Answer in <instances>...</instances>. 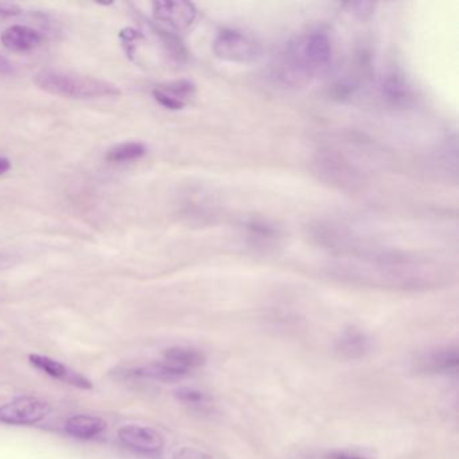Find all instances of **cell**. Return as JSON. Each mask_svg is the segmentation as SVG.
I'll use <instances>...</instances> for the list:
<instances>
[{"label": "cell", "mask_w": 459, "mask_h": 459, "mask_svg": "<svg viewBox=\"0 0 459 459\" xmlns=\"http://www.w3.org/2000/svg\"><path fill=\"white\" fill-rule=\"evenodd\" d=\"M205 361V354L198 349L190 348V346H173V348L166 349L162 359L163 364L168 365L170 369L181 375L182 377L192 370L203 367Z\"/></svg>", "instance_id": "obj_10"}, {"label": "cell", "mask_w": 459, "mask_h": 459, "mask_svg": "<svg viewBox=\"0 0 459 459\" xmlns=\"http://www.w3.org/2000/svg\"><path fill=\"white\" fill-rule=\"evenodd\" d=\"M52 407L47 400L21 396L0 407V421L10 426H34L48 418Z\"/></svg>", "instance_id": "obj_4"}, {"label": "cell", "mask_w": 459, "mask_h": 459, "mask_svg": "<svg viewBox=\"0 0 459 459\" xmlns=\"http://www.w3.org/2000/svg\"><path fill=\"white\" fill-rule=\"evenodd\" d=\"M21 13H22V10L17 4H12V2H0V15L14 17V15L21 14Z\"/></svg>", "instance_id": "obj_19"}, {"label": "cell", "mask_w": 459, "mask_h": 459, "mask_svg": "<svg viewBox=\"0 0 459 459\" xmlns=\"http://www.w3.org/2000/svg\"><path fill=\"white\" fill-rule=\"evenodd\" d=\"M15 257L14 255L10 254H2L0 252V270H6V268L12 267L14 265Z\"/></svg>", "instance_id": "obj_21"}, {"label": "cell", "mask_w": 459, "mask_h": 459, "mask_svg": "<svg viewBox=\"0 0 459 459\" xmlns=\"http://www.w3.org/2000/svg\"><path fill=\"white\" fill-rule=\"evenodd\" d=\"M107 421L99 416L74 415L66 420L65 432L76 439L88 440L103 434Z\"/></svg>", "instance_id": "obj_12"}, {"label": "cell", "mask_w": 459, "mask_h": 459, "mask_svg": "<svg viewBox=\"0 0 459 459\" xmlns=\"http://www.w3.org/2000/svg\"><path fill=\"white\" fill-rule=\"evenodd\" d=\"M17 74V68L9 58L0 56V76H13Z\"/></svg>", "instance_id": "obj_20"}, {"label": "cell", "mask_w": 459, "mask_h": 459, "mask_svg": "<svg viewBox=\"0 0 459 459\" xmlns=\"http://www.w3.org/2000/svg\"><path fill=\"white\" fill-rule=\"evenodd\" d=\"M154 18L174 30H186L195 23L197 10L189 2H155Z\"/></svg>", "instance_id": "obj_6"}, {"label": "cell", "mask_w": 459, "mask_h": 459, "mask_svg": "<svg viewBox=\"0 0 459 459\" xmlns=\"http://www.w3.org/2000/svg\"><path fill=\"white\" fill-rule=\"evenodd\" d=\"M174 459H212V456L197 448L182 447L174 454Z\"/></svg>", "instance_id": "obj_17"}, {"label": "cell", "mask_w": 459, "mask_h": 459, "mask_svg": "<svg viewBox=\"0 0 459 459\" xmlns=\"http://www.w3.org/2000/svg\"><path fill=\"white\" fill-rule=\"evenodd\" d=\"M177 396H178L182 402L186 403V404L204 405L208 403V396H206L204 392L195 391V389H179V391L177 392Z\"/></svg>", "instance_id": "obj_16"}, {"label": "cell", "mask_w": 459, "mask_h": 459, "mask_svg": "<svg viewBox=\"0 0 459 459\" xmlns=\"http://www.w3.org/2000/svg\"><path fill=\"white\" fill-rule=\"evenodd\" d=\"M332 42L322 31H311L287 44L271 64V76L284 88L310 84L332 63Z\"/></svg>", "instance_id": "obj_1"}, {"label": "cell", "mask_w": 459, "mask_h": 459, "mask_svg": "<svg viewBox=\"0 0 459 459\" xmlns=\"http://www.w3.org/2000/svg\"><path fill=\"white\" fill-rule=\"evenodd\" d=\"M335 349L345 359H359L369 353L372 349V341L364 332L349 329L338 338Z\"/></svg>", "instance_id": "obj_13"}, {"label": "cell", "mask_w": 459, "mask_h": 459, "mask_svg": "<svg viewBox=\"0 0 459 459\" xmlns=\"http://www.w3.org/2000/svg\"><path fill=\"white\" fill-rule=\"evenodd\" d=\"M30 364L36 367L37 369L49 375L50 377L57 378V380L65 381V383L72 384V385L79 386L82 389L92 388V383L84 376L80 375L76 370L64 365L63 362L57 359H50L48 356H41V354H31L29 357Z\"/></svg>", "instance_id": "obj_9"}, {"label": "cell", "mask_w": 459, "mask_h": 459, "mask_svg": "<svg viewBox=\"0 0 459 459\" xmlns=\"http://www.w3.org/2000/svg\"><path fill=\"white\" fill-rule=\"evenodd\" d=\"M0 42L10 52L25 53L39 48L42 44V36L29 26L15 25L2 33Z\"/></svg>", "instance_id": "obj_11"}, {"label": "cell", "mask_w": 459, "mask_h": 459, "mask_svg": "<svg viewBox=\"0 0 459 459\" xmlns=\"http://www.w3.org/2000/svg\"><path fill=\"white\" fill-rule=\"evenodd\" d=\"M213 50L220 60L238 64L251 63L260 53L259 45L254 39L232 29L220 31L214 39Z\"/></svg>", "instance_id": "obj_3"}, {"label": "cell", "mask_w": 459, "mask_h": 459, "mask_svg": "<svg viewBox=\"0 0 459 459\" xmlns=\"http://www.w3.org/2000/svg\"><path fill=\"white\" fill-rule=\"evenodd\" d=\"M120 42H122L123 49L127 53L130 60H135L136 53H138L139 47L143 41V36L141 31L135 30L133 28L123 29L119 33Z\"/></svg>", "instance_id": "obj_15"}, {"label": "cell", "mask_w": 459, "mask_h": 459, "mask_svg": "<svg viewBox=\"0 0 459 459\" xmlns=\"http://www.w3.org/2000/svg\"><path fill=\"white\" fill-rule=\"evenodd\" d=\"M324 459H370L364 454L351 450H333L325 454Z\"/></svg>", "instance_id": "obj_18"}, {"label": "cell", "mask_w": 459, "mask_h": 459, "mask_svg": "<svg viewBox=\"0 0 459 459\" xmlns=\"http://www.w3.org/2000/svg\"><path fill=\"white\" fill-rule=\"evenodd\" d=\"M147 154V147L139 142H126L112 147L107 152L106 160L109 163H127L141 160Z\"/></svg>", "instance_id": "obj_14"}, {"label": "cell", "mask_w": 459, "mask_h": 459, "mask_svg": "<svg viewBox=\"0 0 459 459\" xmlns=\"http://www.w3.org/2000/svg\"><path fill=\"white\" fill-rule=\"evenodd\" d=\"M36 84L45 92L77 100L114 98L120 95L119 88L112 82L53 69H45L37 74Z\"/></svg>", "instance_id": "obj_2"}, {"label": "cell", "mask_w": 459, "mask_h": 459, "mask_svg": "<svg viewBox=\"0 0 459 459\" xmlns=\"http://www.w3.org/2000/svg\"><path fill=\"white\" fill-rule=\"evenodd\" d=\"M195 95V85L189 80H177V82L160 85L152 91V96L157 103L170 111L184 109Z\"/></svg>", "instance_id": "obj_8"}, {"label": "cell", "mask_w": 459, "mask_h": 459, "mask_svg": "<svg viewBox=\"0 0 459 459\" xmlns=\"http://www.w3.org/2000/svg\"><path fill=\"white\" fill-rule=\"evenodd\" d=\"M120 442L144 455H158L165 448V437L152 427L128 424L117 432Z\"/></svg>", "instance_id": "obj_5"}, {"label": "cell", "mask_w": 459, "mask_h": 459, "mask_svg": "<svg viewBox=\"0 0 459 459\" xmlns=\"http://www.w3.org/2000/svg\"><path fill=\"white\" fill-rule=\"evenodd\" d=\"M458 349L446 346L434 351H427L416 359L415 368L420 373L427 375H447L458 370Z\"/></svg>", "instance_id": "obj_7"}, {"label": "cell", "mask_w": 459, "mask_h": 459, "mask_svg": "<svg viewBox=\"0 0 459 459\" xmlns=\"http://www.w3.org/2000/svg\"><path fill=\"white\" fill-rule=\"evenodd\" d=\"M12 169V162L9 158L0 157V176H4Z\"/></svg>", "instance_id": "obj_22"}]
</instances>
